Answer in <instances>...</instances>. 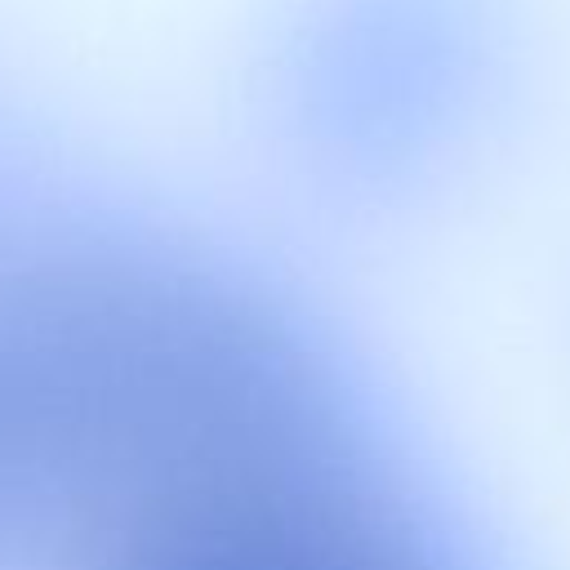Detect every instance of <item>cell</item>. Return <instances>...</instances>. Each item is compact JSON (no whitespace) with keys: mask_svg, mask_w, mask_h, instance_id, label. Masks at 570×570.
Listing matches in <instances>:
<instances>
[{"mask_svg":"<svg viewBox=\"0 0 570 570\" xmlns=\"http://www.w3.org/2000/svg\"><path fill=\"white\" fill-rule=\"evenodd\" d=\"M508 49V0H294L276 89L338 156L401 160L468 120Z\"/></svg>","mask_w":570,"mask_h":570,"instance_id":"obj_1","label":"cell"}]
</instances>
